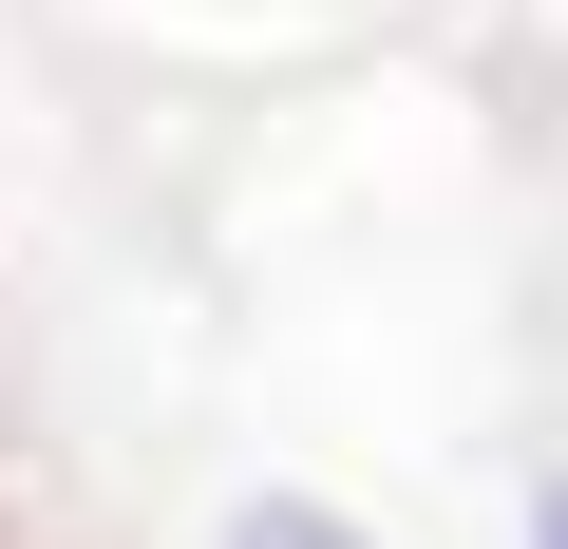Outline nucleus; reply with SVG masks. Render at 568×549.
<instances>
[{"mask_svg":"<svg viewBox=\"0 0 568 549\" xmlns=\"http://www.w3.org/2000/svg\"><path fill=\"white\" fill-rule=\"evenodd\" d=\"M227 549H361L342 511H304V492H265V511H227Z\"/></svg>","mask_w":568,"mask_h":549,"instance_id":"obj_1","label":"nucleus"},{"mask_svg":"<svg viewBox=\"0 0 568 549\" xmlns=\"http://www.w3.org/2000/svg\"><path fill=\"white\" fill-rule=\"evenodd\" d=\"M530 549H568V474H549V492H530Z\"/></svg>","mask_w":568,"mask_h":549,"instance_id":"obj_2","label":"nucleus"}]
</instances>
